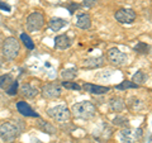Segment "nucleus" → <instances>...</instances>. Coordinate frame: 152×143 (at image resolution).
Instances as JSON below:
<instances>
[{"instance_id": "nucleus-2", "label": "nucleus", "mask_w": 152, "mask_h": 143, "mask_svg": "<svg viewBox=\"0 0 152 143\" xmlns=\"http://www.w3.org/2000/svg\"><path fill=\"white\" fill-rule=\"evenodd\" d=\"M20 45L15 37H8L3 41V56L7 60H14L19 55Z\"/></svg>"}, {"instance_id": "nucleus-30", "label": "nucleus", "mask_w": 152, "mask_h": 143, "mask_svg": "<svg viewBox=\"0 0 152 143\" xmlns=\"http://www.w3.org/2000/svg\"><path fill=\"white\" fill-rule=\"evenodd\" d=\"M67 8H69L70 13H71V14H74V13H75V9H77L79 5H77V4H71V5H69Z\"/></svg>"}, {"instance_id": "nucleus-13", "label": "nucleus", "mask_w": 152, "mask_h": 143, "mask_svg": "<svg viewBox=\"0 0 152 143\" xmlns=\"http://www.w3.org/2000/svg\"><path fill=\"white\" fill-rule=\"evenodd\" d=\"M17 108H18V112L20 113L22 115L33 117V118H38V117H39L29 105H28L26 101H18V103H17Z\"/></svg>"}, {"instance_id": "nucleus-19", "label": "nucleus", "mask_w": 152, "mask_h": 143, "mask_svg": "<svg viewBox=\"0 0 152 143\" xmlns=\"http://www.w3.org/2000/svg\"><path fill=\"white\" fill-rule=\"evenodd\" d=\"M13 81H14V80H13V77H12V76L9 75V74L0 76V89L8 90V88L13 84Z\"/></svg>"}, {"instance_id": "nucleus-11", "label": "nucleus", "mask_w": 152, "mask_h": 143, "mask_svg": "<svg viewBox=\"0 0 152 143\" xmlns=\"http://www.w3.org/2000/svg\"><path fill=\"white\" fill-rule=\"evenodd\" d=\"M109 108H110L112 112H115V113H121L126 109V103H124V99H122L121 96H114L110 98L109 100Z\"/></svg>"}, {"instance_id": "nucleus-9", "label": "nucleus", "mask_w": 152, "mask_h": 143, "mask_svg": "<svg viewBox=\"0 0 152 143\" xmlns=\"http://www.w3.org/2000/svg\"><path fill=\"white\" fill-rule=\"evenodd\" d=\"M136 17V13L132 9H121L114 14V18L117 19V22L123 23V24H131V23L134 22Z\"/></svg>"}, {"instance_id": "nucleus-10", "label": "nucleus", "mask_w": 152, "mask_h": 143, "mask_svg": "<svg viewBox=\"0 0 152 143\" xmlns=\"http://www.w3.org/2000/svg\"><path fill=\"white\" fill-rule=\"evenodd\" d=\"M81 89H84L86 93L96 94V95L105 94V93H108L109 90H110L109 86H100V85H94V84H84Z\"/></svg>"}, {"instance_id": "nucleus-22", "label": "nucleus", "mask_w": 152, "mask_h": 143, "mask_svg": "<svg viewBox=\"0 0 152 143\" xmlns=\"http://www.w3.org/2000/svg\"><path fill=\"white\" fill-rule=\"evenodd\" d=\"M38 127H39L43 132L48 133V134H55V133H56V128L52 124H50V123H47V122L39 120V123H38Z\"/></svg>"}, {"instance_id": "nucleus-3", "label": "nucleus", "mask_w": 152, "mask_h": 143, "mask_svg": "<svg viewBox=\"0 0 152 143\" xmlns=\"http://www.w3.org/2000/svg\"><path fill=\"white\" fill-rule=\"evenodd\" d=\"M18 134H19V129L17 128V125L12 124V123H3L0 125V138L3 141L10 143L15 141Z\"/></svg>"}, {"instance_id": "nucleus-1", "label": "nucleus", "mask_w": 152, "mask_h": 143, "mask_svg": "<svg viewBox=\"0 0 152 143\" xmlns=\"http://www.w3.org/2000/svg\"><path fill=\"white\" fill-rule=\"evenodd\" d=\"M96 108L90 101H80L72 107V114L77 119H90L95 115Z\"/></svg>"}, {"instance_id": "nucleus-24", "label": "nucleus", "mask_w": 152, "mask_h": 143, "mask_svg": "<svg viewBox=\"0 0 152 143\" xmlns=\"http://www.w3.org/2000/svg\"><path fill=\"white\" fill-rule=\"evenodd\" d=\"M115 89L118 90H127V89H138V85H136L134 82H132V81H123V82H121L119 85H117Z\"/></svg>"}, {"instance_id": "nucleus-6", "label": "nucleus", "mask_w": 152, "mask_h": 143, "mask_svg": "<svg viewBox=\"0 0 152 143\" xmlns=\"http://www.w3.org/2000/svg\"><path fill=\"white\" fill-rule=\"evenodd\" d=\"M61 93H62V88L57 82L46 84L45 86L42 88V95H43L45 99H50V100L57 99V98H60Z\"/></svg>"}, {"instance_id": "nucleus-14", "label": "nucleus", "mask_w": 152, "mask_h": 143, "mask_svg": "<svg viewBox=\"0 0 152 143\" xmlns=\"http://www.w3.org/2000/svg\"><path fill=\"white\" fill-rule=\"evenodd\" d=\"M20 93L23 96H26L27 99H34L39 91H38L37 88L32 86L31 84H24L20 86Z\"/></svg>"}, {"instance_id": "nucleus-16", "label": "nucleus", "mask_w": 152, "mask_h": 143, "mask_svg": "<svg viewBox=\"0 0 152 143\" xmlns=\"http://www.w3.org/2000/svg\"><path fill=\"white\" fill-rule=\"evenodd\" d=\"M76 27L81 28V29H89L91 27V18L89 14H80L76 19Z\"/></svg>"}, {"instance_id": "nucleus-29", "label": "nucleus", "mask_w": 152, "mask_h": 143, "mask_svg": "<svg viewBox=\"0 0 152 143\" xmlns=\"http://www.w3.org/2000/svg\"><path fill=\"white\" fill-rule=\"evenodd\" d=\"M98 0H84V7L86 8H93L95 4H96Z\"/></svg>"}, {"instance_id": "nucleus-17", "label": "nucleus", "mask_w": 152, "mask_h": 143, "mask_svg": "<svg viewBox=\"0 0 152 143\" xmlns=\"http://www.w3.org/2000/svg\"><path fill=\"white\" fill-rule=\"evenodd\" d=\"M66 24H67V20H66V19H62V18H52L50 20V28L55 32L62 29Z\"/></svg>"}, {"instance_id": "nucleus-20", "label": "nucleus", "mask_w": 152, "mask_h": 143, "mask_svg": "<svg viewBox=\"0 0 152 143\" xmlns=\"http://www.w3.org/2000/svg\"><path fill=\"white\" fill-rule=\"evenodd\" d=\"M128 107H129L132 110H141V109L143 108V103H142L140 99H137L136 96H133L128 100Z\"/></svg>"}, {"instance_id": "nucleus-4", "label": "nucleus", "mask_w": 152, "mask_h": 143, "mask_svg": "<svg viewBox=\"0 0 152 143\" xmlns=\"http://www.w3.org/2000/svg\"><path fill=\"white\" fill-rule=\"evenodd\" d=\"M48 115L53 119L56 122H60V123H64V122H67L70 117H71V113L67 108L65 105H57L48 109Z\"/></svg>"}, {"instance_id": "nucleus-5", "label": "nucleus", "mask_w": 152, "mask_h": 143, "mask_svg": "<svg viewBox=\"0 0 152 143\" xmlns=\"http://www.w3.org/2000/svg\"><path fill=\"white\" fill-rule=\"evenodd\" d=\"M45 26V17L39 12H34L27 18V29L29 32H38Z\"/></svg>"}, {"instance_id": "nucleus-32", "label": "nucleus", "mask_w": 152, "mask_h": 143, "mask_svg": "<svg viewBox=\"0 0 152 143\" xmlns=\"http://www.w3.org/2000/svg\"><path fill=\"white\" fill-rule=\"evenodd\" d=\"M3 65H4V58H3L1 56H0V69L3 67Z\"/></svg>"}, {"instance_id": "nucleus-27", "label": "nucleus", "mask_w": 152, "mask_h": 143, "mask_svg": "<svg viewBox=\"0 0 152 143\" xmlns=\"http://www.w3.org/2000/svg\"><path fill=\"white\" fill-rule=\"evenodd\" d=\"M62 86L66 89H71V90H81V86H80V85H77L76 82H69V81L62 82Z\"/></svg>"}, {"instance_id": "nucleus-8", "label": "nucleus", "mask_w": 152, "mask_h": 143, "mask_svg": "<svg viewBox=\"0 0 152 143\" xmlns=\"http://www.w3.org/2000/svg\"><path fill=\"white\" fill-rule=\"evenodd\" d=\"M142 136V129H131V128H124L119 132V139L123 143H133Z\"/></svg>"}, {"instance_id": "nucleus-7", "label": "nucleus", "mask_w": 152, "mask_h": 143, "mask_svg": "<svg viewBox=\"0 0 152 143\" xmlns=\"http://www.w3.org/2000/svg\"><path fill=\"white\" fill-rule=\"evenodd\" d=\"M108 60L115 66H124L128 61V56L118 48H110L108 51Z\"/></svg>"}, {"instance_id": "nucleus-28", "label": "nucleus", "mask_w": 152, "mask_h": 143, "mask_svg": "<svg viewBox=\"0 0 152 143\" xmlns=\"http://www.w3.org/2000/svg\"><path fill=\"white\" fill-rule=\"evenodd\" d=\"M17 90H18V82H17V81H13V84L8 88L7 93H8L9 95H15V94H17Z\"/></svg>"}, {"instance_id": "nucleus-12", "label": "nucleus", "mask_w": 152, "mask_h": 143, "mask_svg": "<svg viewBox=\"0 0 152 143\" xmlns=\"http://www.w3.org/2000/svg\"><path fill=\"white\" fill-rule=\"evenodd\" d=\"M104 61H105V58H104L103 56H100V57H89V58H86L84 61L83 66L85 69H98V67H102V66L104 65Z\"/></svg>"}, {"instance_id": "nucleus-15", "label": "nucleus", "mask_w": 152, "mask_h": 143, "mask_svg": "<svg viewBox=\"0 0 152 143\" xmlns=\"http://www.w3.org/2000/svg\"><path fill=\"white\" fill-rule=\"evenodd\" d=\"M71 46V39L69 36L66 34H61V36H57L55 38V47L58 50H66Z\"/></svg>"}, {"instance_id": "nucleus-21", "label": "nucleus", "mask_w": 152, "mask_h": 143, "mask_svg": "<svg viewBox=\"0 0 152 143\" xmlns=\"http://www.w3.org/2000/svg\"><path fill=\"white\" fill-rule=\"evenodd\" d=\"M77 75V69H66V70H62V72H61V76H62V79L64 80H72L75 76Z\"/></svg>"}, {"instance_id": "nucleus-33", "label": "nucleus", "mask_w": 152, "mask_h": 143, "mask_svg": "<svg viewBox=\"0 0 152 143\" xmlns=\"http://www.w3.org/2000/svg\"><path fill=\"white\" fill-rule=\"evenodd\" d=\"M1 46H3V37L0 36V47H1Z\"/></svg>"}, {"instance_id": "nucleus-18", "label": "nucleus", "mask_w": 152, "mask_h": 143, "mask_svg": "<svg viewBox=\"0 0 152 143\" xmlns=\"http://www.w3.org/2000/svg\"><path fill=\"white\" fill-rule=\"evenodd\" d=\"M147 77H148V76H147L146 72H143V71H137V72L133 75V77H132V82H134L136 85L145 84Z\"/></svg>"}, {"instance_id": "nucleus-31", "label": "nucleus", "mask_w": 152, "mask_h": 143, "mask_svg": "<svg viewBox=\"0 0 152 143\" xmlns=\"http://www.w3.org/2000/svg\"><path fill=\"white\" fill-rule=\"evenodd\" d=\"M0 8H1V9H4V10H5V9H7V10H10V7H9V5H7V4H5V5H4L3 3H0Z\"/></svg>"}, {"instance_id": "nucleus-23", "label": "nucleus", "mask_w": 152, "mask_h": 143, "mask_svg": "<svg viewBox=\"0 0 152 143\" xmlns=\"http://www.w3.org/2000/svg\"><path fill=\"white\" fill-rule=\"evenodd\" d=\"M113 124L114 125H118V127H124L127 128L128 125V118L124 115H117L115 118L113 119Z\"/></svg>"}, {"instance_id": "nucleus-25", "label": "nucleus", "mask_w": 152, "mask_h": 143, "mask_svg": "<svg viewBox=\"0 0 152 143\" xmlns=\"http://www.w3.org/2000/svg\"><path fill=\"white\" fill-rule=\"evenodd\" d=\"M150 50L151 47L148 45L143 43V42H140V43H137L134 46V51L138 52V53H142V55H146V53H150Z\"/></svg>"}, {"instance_id": "nucleus-26", "label": "nucleus", "mask_w": 152, "mask_h": 143, "mask_svg": "<svg viewBox=\"0 0 152 143\" xmlns=\"http://www.w3.org/2000/svg\"><path fill=\"white\" fill-rule=\"evenodd\" d=\"M20 39H22V42L24 43V46L27 47L28 50H33V48H34V43L32 42L31 37L28 34H26V33H22V34H20Z\"/></svg>"}]
</instances>
